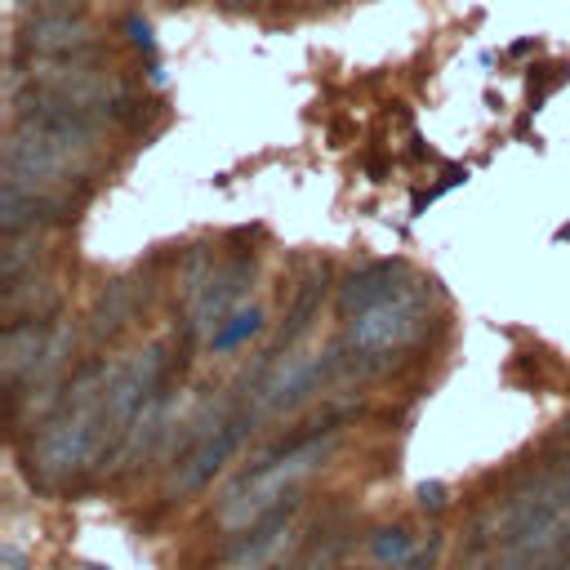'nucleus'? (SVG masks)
Instances as JSON below:
<instances>
[{
  "mask_svg": "<svg viewBox=\"0 0 570 570\" xmlns=\"http://www.w3.org/2000/svg\"><path fill=\"white\" fill-rule=\"evenodd\" d=\"M321 294H325V285L321 281H307L298 294H294V307L285 312V330H281V343H289V338H298L307 325H312V316H316V303H321Z\"/></svg>",
  "mask_w": 570,
  "mask_h": 570,
  "instance_id": "nucleus-8",
  "label": "nucleus"
},
{
  "mask_svg": "<svg viewBox=\"0 0 570 570\" xmlns=\"http://www.w3.org/2000/svg\"><path fill=\"white\" fill-rule=\"evenodd\" d=\"M410 534H405V525H387V530H379V539L370 543V557L379 561V566H401L405 557H410Z\"/></svg>",
  "mask_w": 570,
  "mask_h": 570,
  "instance_id": "nucleus-9",
  "label": "nucleus"
},
{
  "mask_svg": "<svg viewBox=\"0 0 570 570\" xmlns=\"http://www.w3.org/2000/svg\"><path fill=\"white\" fill-rule=\"evenodd\" d=\"M94 45L98 36L80 13H40L18 36V49L31 58H89Z\"/></svg>",
  "mask_w": 570,
  "mask_h": 570,
  "instance_id": "nucleus-2",
  "label": "nucleus"
},
{
  "mask_svg": "<svg viewBox=\"0 0 570 570\" xmlns=\"http://www.w3.org/2000/svg\"><path fill=\"white\" fill-rule=\"evenodd\" d=\"M303 4H312V9H325V4H338V0H303Z\"/></svg>",
  "mask_w": 570,
  "mask_h": 570,
  "instance_id": "nucleus-11",
  "label": "nucleus"
},
{
  "mask_svg": "<svg viewBox=\"0 0 570 570\" xmlns=\"http://www.w3.org/2000/svg\"><path fill=\"white\" fill-rule=\"evenodd\" d=\"M254 276V258H232L218 276H209L205 281V294H200V303H196V325H218V316L240 298V289H245V281Z\"/></svg>",
  "mask_w": 570,
  "mask_h": 570,
  "instance_id": "nucleus-6",
  "label": "nucleus"
},
{
  "mask_svg": "<svg viewBox=\"0 0 570 570\" xmlns=\"http://www.w3.org/2000/svg\"><path fill=\"white\" fill-rule=\"evenodd\" d=\"M419 330H423V307L410 294H396V298H387V303H379V307L356 316L352 347H361V352H392V347H405Z\"/></svg>",
  "mask_w": 570,
  "mask_h": 570,
  "instance_id": "nucleus-1",
  "label": "nucleus"
},
{
  "mask_svg": "<svg viewBox=\"0 0 570 570\" xmlns=\"http://www.w3.org/2000/svg\"><path fill=\"white\" fill-rule=\"evenodd\" d=\"M401 276H405L401 263H365L361 272H352L343 281V289H338V316H352V312L361 316V312L396 298L401 294V285H396Z\"/></svg>",
  "mask_w": 570,
  "mask_h": 570,
  "instance_id": "nucleus-5",
  "label": "nucleus"
},
{
  "mask_svg": "<svg viewBox=\"0 0 570 570\" xmlns=\"http://www.w3.org/2000/svg\"><path fill=\"white\" fill-rule=\"evenodd\" d=\"M316 383H321V361H316V356H289V361L276 370V379L263 387V405H267V410L298 405Z\"/></svg>",
  "mask_w": 570,
  "mask_h": 570,
  "instance_id": "nucleus-7",
  "label": "nucleus"
},
{
  "mask_svg": "<svg viewBox=\"0 0 570 570\" xmlns=\"http://www.w3.org/2000/svg\"><path fill=\"white\" fill-rule=\"evenodd\" d=\"M223 9H232V13H245V9H258L263 0H218Z\"/></svg>",
  "mask_w": 570,
  "mask_h": 570,
  "instance_id": "nucleus-10",
  "label": "nucleus"
},
{
  "mask_svg": "<svg viewBox=\"0 0 570 570\" xmlns=\"http://www.w3.org/2000/svg\"><path fill=\"white\" fill-rule=\"evenodd\" d=\"M298 508V499L289 494V499H281L272 512H263L258 521H249L245 525V539L240 543H232V552H227V561H223V570H263L267 566V557L281 548V539H285V525H289V512Z\"/></svg>",
  "mask_w": 570,
  "mask_h": 570,
  "instance_id": "nucleus-4",
  "label": "nucleus"
},
{
  "mask_svg": "<svg viewBox=\"0 0 570 570\" xmlns=\"http://www.w3.org/2000/svg\"><path fill=\"white\" fill-rule=\"evenodd\" d=\"M245 428H249V419L245 414H232V419H218L214 423V432L200 441V445H191L187 450V459L178 463V476H174V494H191V490H200L223 463H227V454L240 445V436H245Z\"/></svg>",
  "mask_w": 570,
  "mask_h": 570,
  "instance_id": "nucleus-3",
  "label": "nucleus"
}]
</instances>
